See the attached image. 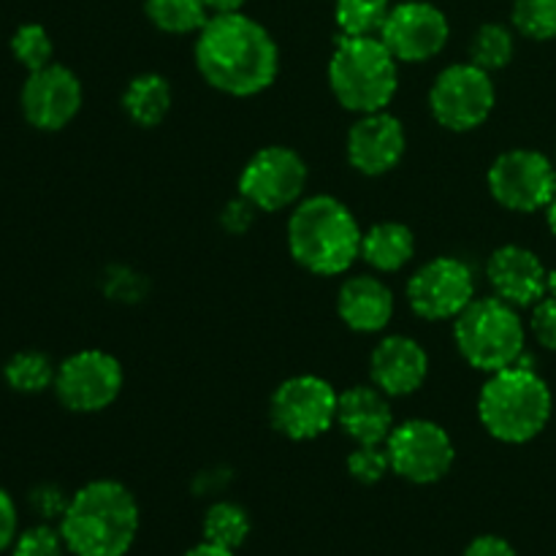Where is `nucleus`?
I'll use <instances>...</instances> for the list:
<instances>
[{
    "mask_svg": "<svg viewBox=\"0 0 556 556\" xmlns=\"http://www.w3.org/2000/svg\"><path fill=\"white\" fill-rule=\"evenodd\" d=\"M391 5V0H337L334 22L342 36H378Z\"/></svg>",
    "mask_w": 556,
    "mask_h": 556,
    "instance_id": "obj_27",
    "label": "nucleus"
},
{
    "mask_svg": "<svg viewBox=\"0 0 556 556\" xmlns=\"http://www.w3.org/2000/svg\"><path fill=\"white\" fill-rule=\"evenodd\" d=\"M416 255V237L405 223L386 220L375 223L362 237V258L372 266L375 271H400Z\"/></svg>",
    "mask_w": 556,
    "mask_h": 556,
    "instance_id": "obj_21",
    "label": "nucleus"
},
{
    "mask_svg": "<svg viewBox=\"0 0 556 556\" xmlns=\"http://www.w3.org/2000/svg\"><path fill=\"white\" fill-rule=\"evenodd\" d=\"M494 293L514 307H535L541 299L556 296V271H548L532 250L505 244L486 264Z\"/></svg>",
    "mask_w": 556,
    "mask_h": 556,
    "instance_id": "obj_17",
    "label": "nucleus"
},
{
    "mask_svg": "<svg viewBox=\"0 0 556 556\" xmlns=\"http://www.w3.org/2000/svg\"><path fill=\"white\" fill-rule=\"evenodd\" d=\"M516 54V38L510 27L500 25V22H486L476 30L470 41V63H476L483 71H500L514 60Z\"/></svg>",
    "mask_w": 556,
    "mask_h": 556,
    "instance_id": "obj_26",
    "label": "nucleus"
},
{
    "mask_svg": "<svg viewBox=\"0 0 556 556\" xmlns=\"http://www.w3.org/2000/svg\"><path fill=\"white\" fill-rule=\"evenodd\" d=\"M193 54L206 85L237 98L264 92L280 71L275 38L244 11L212 14L195 33Z\"/></svg>",
    "mask_w": 556,
    "mask_h": 556,
    "instance_id": "obj_1",
    "label": "nucleus"
},
{
    "mask_svg": "<svg viewBox=\"0 0 556 556\" xmlns=\"http://www.w3.org/2000/svg\"><path fill=\"white\" fill-rule=\"evenodd\" d=\"M337 424L356 445H386L394 429V413L378 386H353L340 394Z\"/></svg>",
    "mask_w": 556,
    "mask_h": 556,
    "instance_id": "obj_20",
    "label": "nucleus"
},
{
    "mask_svg": "<svg viewBox=\"0 0 556 556\" xmlns=\"http://www.w3.org/2000/svg\"><path fill=\"white\" fill-rule=\"evenodd\" d=\"M307 163L291 147L271 144L255 152L239 174V195L258 212H280L302 201Z\"/></svg>",
    "mask_w": 556,
    "mask_h": 556,
    "instance_id": "obj_10",
    "label": "nucleus"
},
{
    "mask_svg": "<svg viewBox=\"0 0 556 556\" xmlns=\"http://www.w3.org/2000/svg\"><path fill=\"white\" fill-rule=\"evenodd\" d=\"M386 451H389L391 472L416 486L443 481L456 459L454 440L440 424L427 418H410L391 429Z\"/></svg>",
    "mask_w": 556,
    "mask_h": 556,
    "instance_id": "obj_9",
    "label": "nucleus"
},
{
    "mask_svg": "<svg viewBox=\"0 0 556 556\" xmlns=\"http://www.w3.org/2000/svg\"><path fill=\"white\" fill-rule=\"evenodd\" d=\"M182 556H237V552H231V548H223V546H215V543L210 541H201L199 546L188 548Z\"/></svg>",
    "mask_w": 556,
    "mask_h": 556,
    "instance_id": "obj_37",
    "label": "nucleus"
},
{
    "mask_svg": "<svg viewBox=\"0 0 556 556\" xmlns=\"http://www.w3.org/2000/svg\"><path fill=\"white\" fill-rule=\"evenodd\" d=\"M63 535H60V527L47 525V521H38V525L20 530L14 546L9 548V556H65Z\"/></svg>",
    "mask_w": 556,
    "mask_h": 556,
    "instance_id": "obj_30",
    "label": "nucleus"
},
{
    "mask_svg": "<svg viewBox=\"0 0 556 556\" xmlns=\"http://www.w3.org/2000/svg\"><path fill=\"white\" fill-rule=\"evenodd\" d=\"M250 532H253V521H250V514L242 505L223 500V503H215L206 508L204 525H201L204 541L237 552V548H242L248 543Z\"/></svg>",
    "mask_w": 556,
    "mask_h": 556,
    "instance_id": "obj_25",
    "label": "nucleus"
},
{
    "mask_svg": "<svg viewBox=\"0 0 556 556\" xmlns=\"http://www.w3.org/2000/svg\"><path fill=\"white\" fill-rule=\"evenodd\" d=\"M16 535H20V510H16L14 497L0 489V554H9Z\"/></svg>",
    "mask_w": 556,
    "mask_h": 556,
    "instance_id": "obj_34",
    "label": "nucleus"
},
{
    "mask_svg": "<svg viewBox=\"0 0 556 556\" xmlns=\"http://www.w3.org/2000/svg\"><path fill=\"white\" fill-rule=\"evenodd\" d=\"M389 470L391 459L386 445H356V451L348 456V472H351L353 481L364 483V486L380 483Z\"/></svg>",
    "mask_w": 556,
    "mask_h": 556,
    "instance_id": "obj_31",
    "label": "nucleus"
},
{
    "mask_svg": "<svg viewBox=\"0 0 556 556\" xmlns=\"http://www.w3.org/2000/svg\"><path fill=\"white\" fill-rule=\"evenodd\" d=\"M68 503L71 494H65L58 483H38V486H33L30 494H27L30 510L38 516V521H47V525L63 519Z\"/></svg>",
    "mask_w": 556,
    "mask_h": 556,
    "instance_id": "obj_32",
    "label": "nucleus"
},
{
    "mask_svg": "<svg viewBox=\"0 0 556 556\" xmlns=\"http://www.w3.org/2000/svg\"><path fill=\"white\" fill-rule=\"evenodd\" d=\"M172 85L161 74H139L123 96V109L141 128H155L172 112Z\"/></svg>",
    "mask_w": 556,
    "mask_h": 556,
    "instance_id": "obj_22",
    "label": "nucleus"
},
{
    "mask_svg": "<svg viewBox=\"0 0 556 556\" xmlns=\"http://www.w3.org/2000/svg\"><path fill=\"white\" fill-rule=\"evenodd\" d=\"M58 367L52 358L41 351H20L5 362L3 380L16 394H43L47 389H54Z\"/></svg>",
    "mask_w": 556,
    "mask_h": 556,
    "instance_id": "obj_24",
    "label": "nucleus"
},
{
    "mask_svg": "<svg viewBox=\"0 0 556 556\" xmlns=\"http://www.w3.org/2000/svg\"><path fill=\"white\" fill-rule=\"evenodd\" d=\"M340 394L318 375H293L282 380L269 402L271 427L288 440H315L337 424Z\"/></svg>",
    "mask_w": 556,
    "mask_h": 556,
    "instance_id": "obj_7",
    "label": "nucleus"
},
{
    "mask_svg": "<svg viewBox=\"0 0 556 556\" xmlns=\"http://www.w3.org/2000/svg\"><path fill=\"white\" fill-rule=\"evenodd\" d=\"M9 47L16 63H20L27 74L38 68H47L49 63H54L52 36H49L47 27L38 25V22H25V25L16 27Z\"/></svg>",
    "mask_w": 556,
    "mask_h": 556,
    "instance_id": "obj_28",
    "label": "nucleus"
},
{
    "mask_svg": "<svg viewBox=\"0 0 556 556\" xmlns=\"http://www.w3.org/2000/svg\"><path fill=\"white\" fill-rule=\"evenodd\" d=\"M123 364L106 351H79L58 364L54 394L71 413H101L119 396Z\"/></svg>",
    "mask_w": 556,
    "mask_h": 556,
    "instance_id": "obj_12",
    "label": "nucleus"
},
{
    "mask_svg": "<svg viewBox=\"0 0 556 556\" xmlns=\"http://www.w3.org/2000/svg\"><path fill=\"white\" fill-rule=\"evenodd\" d=\"M139 525L134 492L112 478H98L76 489L58 521L71 556H128Z\"/></svg>",
    "mask_w": 556,
    "mask_h": 556,
    "instance_id": "obj_2",
    "label": "nucleus"
},
{
    "mask_svg": "<svg viewBox=\"0 0 556 556\" xmlns=\"http://www.w3.org/2000/svg\"><path fill=\"white\" fill-rule=\"evenodd\" d=\"M454 340L462 358L481 372H500L525 356V324L505 299H472L456 318Z\"/></svg>",
    "mask_w": 556,
    "mask_h": 556,
    "instance_id": "obj_6",
    "label": "nucleus"
},
{
    "mask_svg": "<svg viewBox=\"0 0 556 556\" xmlns=\"http://www.w3.org/2000/svg\"><path fill=\"white\" fill-rule=\"evenodd\" d=\"M552 389L530 364L492 372L478 396L483 429L500 443L521 445L535 440L552 418Z\"/></svg>",
    "mask_w": 556,
    "mask_h": 556,
    "instance_id": "obj_4",
    "label": "nucleus"
},
{
    "mask_svg": "<svg viewBox=\"0 0 556 556\" xmlns=\"http://www.w3.org/2000/svg\"><path fill=\"white\" fill-rule=\"evenodd\" d=\"M85 92L81 81L68 65L49 63L47 68L30 71L20 90V109L27 125L36 130H63L65 125L74 123L79 114Z\"/></svg>",
    "mask_w": 556,
    "mask_h": 556,
    "instance_id": "obj_15",
    "label": "nucleus"
},
{
    "mask_svg": "<svg viewBox=\"0 0 556 556\" xmlns=\"http://www.w3.org/2000/svg\"><path fill=\"white\" fill-rule=\"evenodd\" d=\"M462 556H519V554H516V548L510 546L505 538L481 535L465 548V554H462Z\"/></svg>",
    "mask_w": 556,
    "mask_h": 556,
    "instance_id": "obj_36",
    "label": "nucleus"
},
{
    "mask_svg": "<svg viewBox=\"0 0 556 556\" xmlns=\"http://www.w3.org/2000/svg\"><path fill=\"white\" fill-rule=\"evenodd\" d=\"M329 85L348 112H383L400 87V60L380 36H340L329 60Z\"/></svg>",
    "mask_w": 556,
    "mask_h": 556,
    "instance_id": "obj_5",
    "label": "nucleus"
},
{
    "mask_svg": "<svg viewBox=\"0 0 556 556\" xmlns=\"http://www.w3.org/2000/svg\"><path fill=\"white\" fill-rule=\"evenodd\" d=\"M255 212L258 210H255L248 199H242V195H239L237 201H231V204L223 210V226H226L231 233L248 231L250 223H253V217H255Z\"/></svg>",
    "mask_w": 556,
    "mask_h": 556,
    "instance_id": "obj_35",
    "label": "nucleus"
},
{
    "mask_svg": "<svg viewBox=\"0 0 556 556\" xmlns=\"http://www.w3.org/2000/svg\"><path fill=\"white\" fill-rule=\"evenodd\" d=\"M378 36L400 63H427L448 43L451 22L429 0H402L391 5Z\"/></svg>",
    "mask_w": 556,
    "mask_h": 556,
    "instance_id": "obj_13",
    "label": "nucleus"
},
{
    "mask_svg": "<svg viewBox=\"0 0 556 556\" xmlns=\"http://www.w3.org/2000/svg\"><path fill=\"white\" fill-rule=\"evenodd\" d=\"M546 220H548V228H552V233H556V195L552 204L546 206Z\"/></svg>",
    "mask_w": 556,
    "mask_h": 556,
    "instance_id": "obj_39",
    "label": "nucleus"
},
{
    "mask_svg": "<svg viewBox=\"0 0 556 556\" xmlns=\"http://www.w3.org/2000/svg\"><path fill=\"white\" fill-rule=\"evenodd\" d=\"M497 103L492 74L476 63H454L443 68L429 90V109L443 128L467 134L486 123Z\"/></svg>",
    "mask_w": 556,
    "mask_h": 556,
    "instance_id": "obj_8",
    "label": "nucleus"
},
{
    "mask_svg": "<svg viewBox=\"0 0 556 556\" xmlns=\"http://www.w3.org/2000/svg\"><path fill=\"white\" fill-rule=\"evenodd\" d=\"M362 226L334 195L299 201L288 220V250L313 275H342L362 258Z\"/></svg>",
    "mask_w": 556,
    "mask_h": 556,
    "instance_id": "obj_3",
    "label": "nucleus"
},
{
    "mask_svg": "<svg viewBox=\"0 0 556 556\" xmlns=\"http://www.w3.org/2000/svg\"><path fill=\"white\" fill-rule=\"evenodd\" d=\"M144 14L157 30L190 36L210 22L212 11L204 0H144Z\"/></svg>",
    "mask_w": 556,
    "mask_h": 556,
    "instance_id": "obj_23",
    "label": "nucleus"
},
{
    "mask_svg": "<svg viewBox=\"0 0 556 556\" xmlns=\"http://www.w3.org/2000/svg\"><path fill=\"white\" fill-rule=\"evenodd\" d=\"M407 299L413 313L424 320L459 318L476 299V277L465 261L440 255L410 277Z\"/></svg>",
    "mask_w": 556,
    "mask_h": 556,
    "instance_id": "obj_14",
    "label": "nucleus"
},
{
    "mask_svg": "<svg viewBox=\"0 0 556 556\" xmlns=\"http://www.w3.org/2000/svg\"><path fill=\"white\" fill-rule=\"evenodd\" d=\"M337 313L348 329L375 334L383 331L394 315V293L380 277L356 275L342 282L337 293Z\"/></svg>",
    "mask_w": 556,
    "mask_h": 556,
    "instance_id": "obj_19",
    "label": "nucleus"
},
{
    "mask_svg": "<svg viewBox=\"0 0 556 556\" xmlns=\"http://www.w3.org/2000/svg\"><path fill=\"white\" fill-rule=\"evenodd\" d=\"M489 193L510 212L546 210L556 195V166L538 150H508L489 168Z\"/></svg>",
    "mask_w": 556,
    "mask_h": 556,
    "instance_id": "obj_11",
    "label": "nucleus"
},
{
    "mask_svg": "<svg viewBox=\"0 0 556 556\" xmlns=\"http://www.w3.org/2000/svg\"><path fill=\"white\" fill-rule=\"evenodd\" d=\"M510 22L525 38L552 41L556 38V0H514Z\"/></svg>",
    "mask_w": 556,
    "mask_h": 556,
    "instance_id": "obj_29",
    "label": "nucleus"
},
{
    "mask_svg": "<svg viewBox=\"0 0 556 556\" xmlns=\"http://www.w3.org/2000/svg\"><path fill=\"white\" fill-rule=\"evenodd\" d=\"M212 14H228V11H242L248 0H204Z\"/></svg>",
    "mask_w": 556,
    "mask_h": 556,
    "instance_id": "obj_38",
    "label": "nucleus"
},
{
    "mask_svg": "<svg viewBox=\"0 0 556 556\" xmlns=\"http://www.w3.org/2000/svg\"><path fill=\"white\" fill-rule=\"evenodd\" d=\"M532 334L548 351H556V296H546L532 307Z\"/></svg>",
    "mask_w": 556,
    "mask_h": 556,
    "instance_id": "obj_33",
    "label": "nucleus"
},
{
    "mask_svg": "<svg viewBox=\"0 0 556 556\" xmlns=\"http://www.w3.org/2000/svg\"><path fill=\"white\" fill-rule=\"evenodd\" d=\"M369 375L386 396L416 394L429 375V356L413 337L389 334L375 345Z\"/></svg>",
    "mask_w": 556,
    "mask_h": 556,
    "instance_id": "obj_18",
    "label": "nucleus"
},
{
    "mask_svg": "<svg viewBox=\"0 0 556 556\" xmlns=\"http://www.w3.org/2000/svg\"><path fill=\"white\" fill-rule=\"evenodd\" d=\"M405 147V125L389 109L362 114L348 130V161L364 177H383L400 166Z\"/></svg>",
    "mask_w": 556,
    "mask_h": 556,
    "instance_id": "obj_16",
    "label": "nucleus"
}]
</instances>
